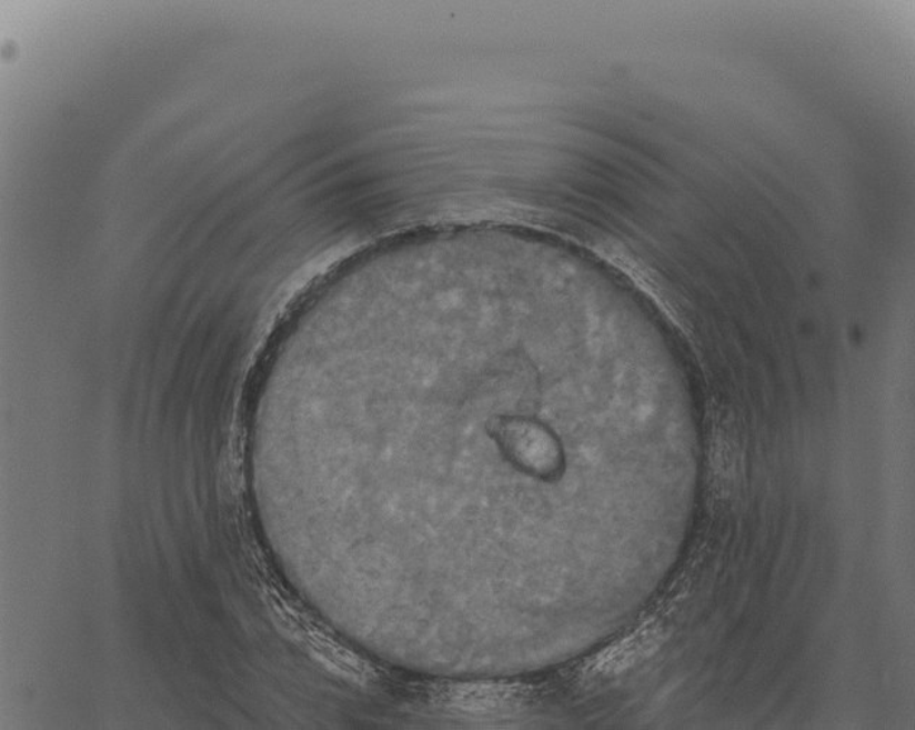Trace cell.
<instances>
[{
    "instance_id": "1",
    "label": "cell",
    "mask_w": 915,
    "mask_h": 730,
    "mask_svg": "<svg viewBox=\"0 0 915 730\" xmlns=\"http://www.w3.org/2000/svg\"><path fill=\"white\" fill-rule=\"evenodd\" d=\"M661 641V629H642L604 656L599 662V671L613 674L626 670L654 652Z\"/></svg>"
}]
</instances>
